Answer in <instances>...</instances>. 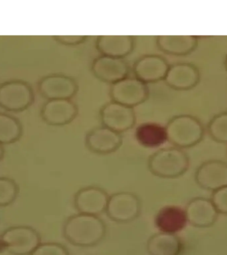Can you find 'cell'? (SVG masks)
<instances>
[{
  "instance_id": "obj_31",
  "label": "cell",
  "mask_w": 227,
  "mask_h": 255,
  "mask_svg": "<svg viewBox=\"0 0 227 255\" xmlns=\"http://www.w3.org/2000/svg\"><path fill=\"white\" fill-rule=\"evenodd\" d=\"M1 242H0V250H1Z\"/></svg>"
},
{
  "instance_id": "obj_7",
  "label": "cell",
  "mask_w": 227,
  "mask_h": 255,
  "mask_svg": "<svg viewBox=\"0 0 227 255\" xmlns=\"http://www.w3.org/2000/svg\"><path fill=\"white\" fill-rule=\"evenodd\" d=\"M110 96L112 101L133 109L147 101L149 89L137 78L127 77L111 85Z\"/></svg>"
},
{
  "instance_id": "obj_28",
  "label": "cell",
  "mask_w": 227,
  "mask_h": 255,
  "mask_svg": "<svg viewBox=\"0 0 227 255\" xmlns=\"http://www.w3.org/2000/svg\"><path fill=\"white\" fill-rule=\"evenodd\" d=\"M89 37L86 35H56L54 39L64 45L75 46L83 43Z\"/></svg>"
},
{
  "instance_id": "obj_23",
  "label": "cell",
  "mask_w": 227,
  "mask_h": 255,
  "mask_svg": "<svg viewBox=\"0 0 227 255\" xmlns=\"http://www.w3.org/2000/svg\"><path fill=\"white\" fill-rule=\"evenodd\" d=\"M23 133L20 121L13 116L0 112V144H11L19 140Z\"/></svg>"
},
{
  "instance_id": "obj_24",
  "label": "cell",
  "mask_w": 227,
  "mask_h": 255,
  "mask_svg": "<svg viewBox=\"0 0 227 255\" xmlns=\"http://www.w3.org/2000/svg\"><path fill=\"white\" fill-rule=\"evenodd\" d=\"M207 131L213 140L227 143V112L215 115L209 122Z\"/></svg>"
},
{
  "instance_id": "obj_13",
  "label": "cell",
  "mask_w": 227,
  "mask_h": 255,
  "mask_svg": "<svg viewBox=\"0 0 227 255\" xmlns=\"http://www.w3.org/2000/svg\"><path fill=\"white\" fill-rule=\"evenodd\" d=\"M121 133L109 128H94L88 131L85 137V145L91 152L99 155H108L115 152L122 144Z\"/></svg>"
},
{
  "instance_id": "obj_4",
  "label": "cell",
  "mask_w": 227,
  "mask_h": 255,
  "mask_svg": "<svg viewBox=\"0 0 227 255\" xmlns=\"http://www.w3.org/2000/svg\"><path fill=\"white\" fill-rule=\"evenodd\" d=\"M1 249L13 255H30L40 244L39 233L30 226L9 227L0 235Z\"/></svg>"
},
{
  "instance_id": "obj_2",
  "label": "cell",
  "mask_w": 227,
  "mask_h": 255,
  "mask_svg": "<svg viewBox=\"0 0 227 255\" xmlns=\"http://www.w3.org/2000/svg\"><path fill=\"white\" fill-rule=\"evenodd\" d=\"M190 159L182 149L176 147L161 148L149 157L147 167L155 176L174 179L182 176L188 170Z\"/></svg>"
},
{
  "instance_id": "obj_8",
  "label": "cell",
  "mask_w": 227,
  "mask_h": 255,
  "mask_svg": "<svg viewBox=\"0 0 227 255\" xmlns=\"http://www.w3.org/2000/svg\"><path fill=\"white\" fill-rule=\"evenodd\" d=\"M103 126L119 133L132 128L136 123V116L133 108L111 101L106 103L100 111Z\"/></svg>"
},
{
  "instance_id": "obj_22",
  "label": "cell",
  "mask_w": 227,
  "mask_h": 255,
  "mask_svg": "<svg viewBox=\"0 0 227 255\" xmlns=\"http://www.w3.org/2000/svg\"><path fill=\"white\" fill-rule=\"evenodd\" d=\"M181 242L175 234L160 232L152 235L147 243L150 255H177L180 252Z\"/></svg>"
},
{
  "instance_id": "obj_1",
  "label": "cell",
  "mask_w": 227,
  "mask_h": 255,
  "mask_svg": "<svg viewBox=\"0 0 227 255\" xmlns=\"http://www.w3.org/2000/svg\"><path fill=\"white\" fill-rule=\"evenodd\" d=\"M107 225L95 215L77 213L64 223L63 233L71 244L78 247H93L99 244L107 234Z\"/></svg>"
},
{
  "instance_id": "obj_21",
  "label": "cell",
  "mask_w": 227,
  "mask_h": 255,
  "mask_svg": "<svg viewBox=\"0 0 227 255\" xmlns=\"http://www.w3.org/2000/svg\"><path fill=\"white\" fill-rule=\"evenodd\" d=\"M135 137L139 145L147 148L158 147L167 141L165 127L151 122L139 125L135 129Z\"/></svg>"
},
{
  "instance_id": "obj_3",
  "label": "cell",
  "mask_w": 227,
  "mask_h": 255,
  "mask_svg": "<svg viewBox=\"0 0 227 255\" xmlns=\"http://www.w3.org/2000/svg\"><path fill=\"white\" fill-rule=\"evenodd\" d=\"M167 141L180 149L198 144L205 134L204 127L199 119L189 115L175 116L165 126Z\"/></svg>"
},
{
  "instance_id": "obj_26",
  "label": "cell",
  "mask_w": 227,
  "mask_h": 255,
  "mask_svg": "<svg viewBox=\"0 0 227 255\" xmlns=\"http://www.w3.org/2000/svg\"><path fill=\"white\" fill-rule=\"evenodd\" d=\"M30 255H69L63 245L56 243H41Z\"/></svg>"
},
{
  "instance_id": "obj_17",
  "label": "cell",
  "mask_w": 227,
  "mask_h": 255,
  "mask_svg": "<svg viewBox=\"0 0 227 255\" xmlns=\"http://www.w3.org/2000/svg\"><path fill=\"white\" fill-rule=\"evenodd\" d=\"M164 81L168 87L176 91H188L196 87L200 81L198 68L193 64L179 63L169 66Z\"/></svg>"
},
{
  "instance_id": "obj_6",
  "label": "cell",
  "mask_w": 227,
  "mask_h": 255,
  "mask_svg": "<svg viewBox=\"0 0 227 255\" xmlns=\"http://www.w3.org/2000/svg\"><path fill=\"white\" fill-rule=\"evenodd\" d=\"M34 101L31 85L22 80H11L0 84V107L8 112L25 111Z\"/></svg>"
},
{
  "instance_id": "obj_27",
  "label": "cell",
  "mask_w": 227,
  "mask_h": 255,
  "mask_svg": "<svg viewBox=\"0 0 227 255\" xmlns=\"http://www.w3.org/2000/svg\"><path fill=\"white\" fill-rule=\"evenodd\" d=\"M211 200L219 214L227 215V186L213 191Z\"/></svg>"
},
{
  "instance_id": "obj_11",
  "label": "cell",
  "mask_w": 227,
  "mask_h": 255,
  "mask_svg": "<svg viewBox=\"0 0 227 255\" xmlns=\"http://www.w3.org/2000/svg\"><path fill=\"white\" fill-rule=\"evenodd\" d=\"M79 109L71 99L47 100L41 110V117L46 124L53 127L69 125L77 117Z\"/></svg>"
},
{
  "instance_id": "obj_15",
  "label": "cell",
  "mask_w": 227,
  "mask_h": 255,
  "mask_svg": "<svg viewBox=\"0 0 227 255\" xmlns=\"http://www.w3.org/2000/svg\"><path fill=\"white\" fill-rule=\"evenodd\" d=\"M187 223L197 228H208L218 219L219 213L211 199L195 197L189 201L185 209Z\"/></svg>"
},
{
  "instance_id": "obj_19",
  "label": "cell",
  "mask_w": 227,
  "mask_h": 255,
  "mask_svg": "<svg viewBox=\"0 0 227 255\" xmlns=\"http://www.w3.org/2000/svg\"><path fill=\"white\" fill-rule=\"evenodd\" d=\"M154 223L161 232L175 234L186 227V213L181 207L167 205L159 209L155 215Z\"/></svg>"
},
{
  "instance_id": "obj_25",
  "label": "cell",
  "mask_w": 227,
  "mask_h": 255,
  "mask_svg": "<svg viewBox=\"0 0 227 255\" xmlns=\"http://www.w3.org/2000/svg\"><path fill=\"white\" fill-rule=\"evenodd\" d=\"M19 193V185L13 179L0 177V207L11 205L17 198Z\"/></svg>"
},
{
  "instance_id": "obj_16",
  "label": "cell",
  "mask_w": 227,
  "mask_h": 255,
  "mask_svg": "<svg viewBox=\"0 0 227 255\" xmlns=\"http://www.w3.org/2000/svg\"><path fill=\"white\" fill-rule=\"evenodd\" d=\"M169 66L160 55H146L135 62L133 71L135 77L145 84L156 83L164 80Z\"/></svg>"
},
{
  "instance_id": "obj_29",
  "label": "cell",
  "mask_w": 227,
  "mask_h": 255,
  "mask_svg": "<svg viewBox=\"0 0 227 255\" xmlns=\"http://www.w3.org/2000/svg\"><path fill=\"white\" fill-rule=\"evenodd\" d=\"M4 156V149L3 145L0 144V161L2 160Z\"/></svg>"
},
{
  "instance_id": "obj_12",
  "label": "cell",
  "mask_w": 227,
  "mask_h": 255,
  "mask_svg": "<svg viewBox=\"0 0 227 255\" xmlns=\"http://www.w3.org/2000/svg\"><path fill=\"white\" fill-rule=\"evenodd\" d=\"M195 180L201 188L213 192L227 186V163L219 159L205 161L195 171Z\"/></svg>"
},
{
  "instance_id": "obj_14",
  "label": "cell",
  "mask_w": 227,
  "mask_h": 255,
  "mask_svg": "<svg viewBox=\"0 0 227 255\" xmlns=\"http://www.w3.org/2000/svg\"><path fill=\"white\" fill-rule=\"evenodd\" d=\"M91 71L100 81L113 85L128 77L129 67L124 59L101 55L94 59Z\"/></svg>"
},
{
  "instance_id": "obj_9",
  "label": "cell",
  "mask_w": 227,
  "mask_h": 255,
  "mask_svg": "<svg viewBox=\"0 0 227 255\" xmlns=\"http://www.w3.org/2000/svg\"><path fill=\"white\" fill-rule=\"evenodd\" d=\"M40 94L47 100L71 99L79 87L75 80L63 74L45 76L38 83Z\"/></svg>"
},
{
  "instance_id": "obj_10",
  "label": "cell",
  "mask_w": 227,
  "mask_h": 255,
  "mask_svg": "<svg viewBox=\"0 0 227 255\" xmlns=\"http://www.w3.org/2000/svg\"><path fill=\"white\" fill-rule=\"evenodd\" d=\"M109 196L101 187L90 185L75 193L74 206L79 213L99 216L105 212Z\"/></svg>"
},
{
  "instance_id": "obj_18",
  "label": "cell",
  "mask_w": 227,
  "mask_h": 255,
  "mask_svg": "<svg viewBox=\"0 0 227 255\" xmlns=\"http://www.w3.org/2000/svg\"><path fill=\"white\" fill-rule=\"evenodd\" d=\"M134 38L131 35H101L96 46L101 55L124 59L134 48Z\"/></svg>"
},
{
  "instance_id": "obj_30",
  "label": "cell",
  "mask_w": 227,
  "mask_h": 255,
  "mask_svg": "<svg viewBox=\"0 0 227 255\" xmlns=\"http://www.w3.org/2000/svg\"><path fill=\"white\" fill-rule=\"evenodd\" d=\"M225 68H226V69L227 70V55L226 56V58H225Z\"/></svg>"
},
{
  "instance_id": "obj_20",
  "label": "cell",
  "mask_w": 227,
  "mask_h": 255,
  "mask_svg": "<svg viewBox=\"0 0 227 255\" xmlns=\"http://www.w3.org/2000/svg\"><path fill=\"white\" fill-rule=\"evenodd\" d=\"M156 44L161 51L169 55L184 56L196 49L198 39L193 35H159Z\"/></svg>"
},
{
  "instance_id": "obj_5",
  "label": "cell",
  "mask_w": 227,
  "mask_h": 255,
  "mask_svg": "<svg viewBox=\"0 0 227 255\" xmlns=\"http://www.w3.org/2000/svg\"><path fill=\"white\" fill-rule=\"evenodd\" d=\"M141 207V199L135 193L119 191L110 195L105 212L111 221L123 224L136 219Z\"/></svg>"
}]
</instances>
